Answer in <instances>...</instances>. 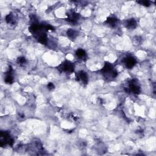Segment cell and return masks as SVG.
Segmentation results:
<instances>
[{
    "mask_svg": "<svg viewBox=\"0 0 156 156\" xmlns=\"http://www.w3.org/2000/svg\"><path fill=\"white\" fill-rule=\"evenodd\" d=\"M137 2L146 7H148L150 6V3L148 1H137Z\"/></svg>",
    "mask_w": 156,
    "mask_h": 156,
    "instance_id": "obj_15",
    "label": "cell"
},
{
    "mask_svg": "<svg viewBox=\"0 0 156 156\" xmlns=\"http://www.w3.org/2000/svg\"><path fill=\"white\" fill-rule=\"evenodd\" d=\"M118 20L115 17H108L105 21V23L107 24L108 26H111V27H113L116 26Z\"/></svg>",
    "mask_w": 156,
    "mask_h": 156,
    "instance_id": "obj_10",
    "label": "cell"
},
{
    "mask_svg": "<svg viewBox=\"0 0 156 156\" xmlns=\"http://www.w3.org/2000/svg\"><path fill=\"white\" fill-rule=\"evenodd\" d=\"M37 40H38V42L43 45H47V35L45 33H43L42 34H40L38 35L35 37Z\"/></svg>",
    "mask_w": 156,
    "mask_h": 156,
    "instance_id": "obj_9",
    "label": "cell"
},
{
    "mask_svg": "<svg viewBox=\"0 0 156 156\" xmlns=\"http://www.w3.org/2000/svg\"><path fill=\"white\" fill-rule=\"evenodd\" d=\"M57 70L60 72L71 73L75 70V65L71 62L66 61L57 67Z\"/></svg>",
    "mask_w": 156,
    "mask_h": 156,
    "instance_id": "obj_2",
    "label": "cell"
},
{
    "mask_svg": "<svg viewBox=\"0 0 156 156\" xmlns=\"http://www.w3.org/2000/svg\"><path fill=\"white\" fill-rule=\"evenodd\" d=\"M47 87H48V89L49 90H53L54 89L55 86H54V85L53 83H51V82H49V83L47 85Z\"/></svg>",
    "mask_w": 156,
    "mask_h": 156,
    "instance_id": "obj_16",
    "label": "cell"
},
{
    "mask_svg": "<svg viewBox=\"0 0 156 156\" xmlns=\"http://www.w3.org/2000/svg\"><path fill=\"white\" fill-rule=\"evenodd\" d=\"M125 26L126 28L129 29H135L137 26V22L134 18H131V19L127 20L125 21Z\"/></svg>",
    "mask_w": 156,
    "mask_h": 156,
    "instance_id": "obj_7",
    "label": "cell"
},
{
    "mask_svg": "<svg viewBox=\"0 0 156 156\" xmlns=\"http://www.w3.org/2000/svg\"><path fill=\"white\" fill-rule=\"evenodd\" d=\"M67 15L68 17V18L67 20L71 23L73 24H75L77 22V21L79 20L80 18V15L79 13H76L75 12H70L67 13Z\"/></svg>",
    "mask_w": 156,
    "mask_h": 156,
    "instance_id": "obj_5",
    "label": "cell"
},
{
    "mask_svg": "<svg viewBox=\"0 0 156 156\" xmlns=\"http://www.w3.org/2000/svg\"><path fill=\"white\" fill-rule=\"evenodd\" d=\"M76 80L78 82H81L84 85L87 84L89 82V77L87 73L84 71H80L76 74Z\"/></svg>",
    "mask_w": 156,
    "mask_h": 156,
    "instance_id": "obj_4",
    "label": "cell"
},
{
    "mask_svg": "<svg viewBox=\"0 0 156 156\" xmlns=\"http://www.w3.org/2000/svg\"><path fill=\"white\" fill-rule=\"evenodd\" d=\"M122 62L125 64V66L127 68H129V69H131L132 68L134 67L137 63L135 59L131 56H128L124 58Z\"/></svg>",
    "mask_w": 156,
    "mask_h": 156,
    "instance_id": "obj_6",
    "label": "cell"
},
{
    "mask_svg": "<svg viewBox=\"0 0 156 156\" xmlns=\"http://www.w3.org/2000/svg\"><path fill=\"white\" fill-rule=\"evenodd\" d=\"M67 35H68V37L70 38V39H75L78 35L77 32L75 30L72 29H68L67 32Z\"/></svg>",
    "mask_w": 156,
    "mask_h": 156,
    "instance_id": "obj_11",
    "label": "cell"
},
{
    "mask_svg": "<svg viewBox=\"0 0 156 156\" xmlns=\"http://www.w3.org/2000/svg\"><path fill=\"white\" fill-rule=\"evenodd\" d=\"M12 67H9V71L6 73V77L4 79V81L6 82V83L8 84H11L13 82V78L12 76Z\"/></svg>",
    "mask_w": 156,
    "mask_h": 156,
    "instance_id": "obj_8",
    "label": "cell"
},
{
    "mask_svg": "<svg viewBox=\"0 0 156 156\" xmlns=\"http://www.w3.org/2000/svg\"><path fill=\"white\" fill-rule=\"evenodd\" d=\"M76 55L77 57L83 59L84 58H85V57H86V53L84 49H79L76 51Z\"/></svg>",
    "mask_w": 156,
    "mask_h": 156,
    "instance_id": "obj_12",
    "label": "cell"
},
{
    "mask_svg": "<svg viewBox=\"0 0 156 156\" xmlns=\"http://www.w3.org/2000/svg\"><path fill=\"white\" fill-rule=\"evenodd\" d=\"M127 91L134 94H139L140 93V86L137 84L135 79L131 80L129 82V88H128Z\"/></svg>",
    "mask_w": 156,
    "mask_h": 156,
    "instance_id": "obj_3",
    "label": "cell"
},
{
    "mask_svg": "<svg viewBox=\"0 0 156 156\" xmlns=\"http://www.w3.org/2000/svg\"><path fill=\"white\" fill-rule=\"evenodd\" d=\"M6 21L7 23H13V16L10 13V14L7 15L6 17Z\"/></svg>",
    "mask_w": 156,
    "mask_h": 156,
    "instance_id": "obj_13",
    "label": "cell"
},
{
    "mask_svg": "<svg viewBox=\"0 0 156 156\" xmlns=\"http://www.w3.org/2000/svg\"><path fill=\"white\" fill-rule=\"evenodd\" d=\"M101 71L102 74L105 78H109V77H111V78H115L118 75L117 71L113 70V65L109 62L105 63Z\"/></svg>",
    "mask_w": 156,
    "mask_h": 156,
    "instance_id": "obj_1",
    "label": "cell"
},
{
    "mask_svg": "<svg viewBox=\"0 0 156 156\" xmlns=\"http://www.w3.org/2000/svg\"><path fill=\"white\" fill-rule=\"evenodd\" d=\"M17 62L18 63H19V64L25 63L26 62V59L23 57H20L17 59Z\"/></svg>",
    "mask_w": 156,
    "mask_h": 156,
    "instance_id": "obj_14",
    "label": "cell"
}]
</instances>
